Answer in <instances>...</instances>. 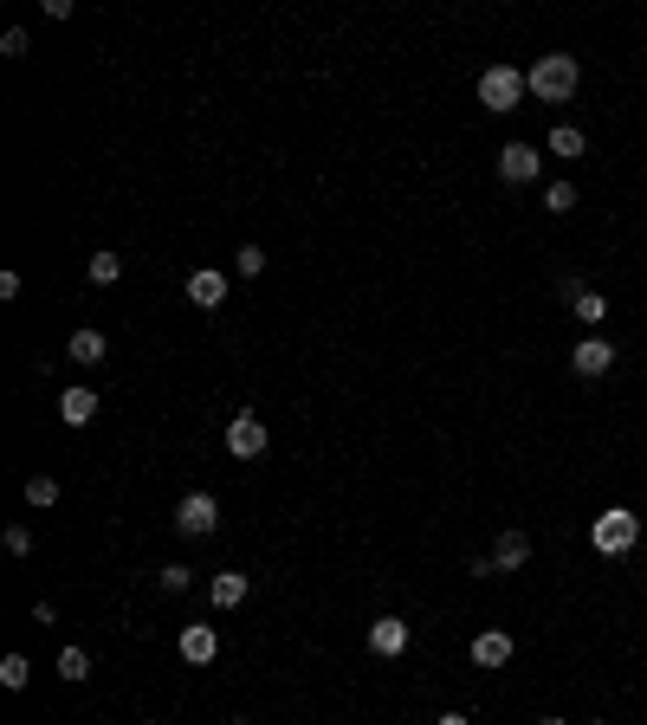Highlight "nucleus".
Segmentation results:
<instances>
[{"label":"nucleus","mask_w":647,"mask_h":725,"mask_svg":"<svg viewBox=\"0 0 647 725\" xmlns=\"http://www.w3.org/2000/svg\"><path fill=\"white\" fill-rule=\"evenodd\" d=\"M525 85H531V98H538V104H570L576 85H583V65H576L570 52H544V59H531Z\"/></svg>","instance_id":"obj_1"},{"label":"nucleus","mask_w":647,"mask_h":725,"mask_svg":"<svg viewBox=\"0 0 647 725\" xmlns=\"http://www.w3.org/2000/svg\"><path fill=\"white\" fill-rule=\"evenodd\" d=\"M589 544H596L602 557H628L641 544V518L628 512V505H609V512H596V525H589Z\"/></svg>","instance_id":"obj_2"},{"label":"nucleus","mask_w":647,"mask_h":725,"mask_svg":"<svg viewBox=\"0 0 647 725\" xmlns=\"http://www.w3.org/2000/svg\"><path fill=\"white\" fill-rule=\"evenodd\" d=\"M525 72H518V65H486V72H479V104H486V111H518V98H525Z\"/></svg>","instance_id":"obj_3"},{"label":"nucleus","mask_w":647,"mask_h":725,"mask_svg":"<svg viewBox=\"0 0 647 725\" xmlns=\"http://www.w3.org/2000/svg\"><path fill=\"white\" fill-rule=\"evenodd\" d=\"M266 447H272L266 421H259L253 408H240V415L227 421V454H233V460H259V454H266Z\"/></svg>","instance_id":"obj_4"},{"label":"nucleus","mask_w":647,"mask_h":725,"mask_svg":"<svg viewBox=\"0 0 647 725\" xmlns=\"http://www.w3.org/2000/svg\"><path fill=\"white\" fill-rule=\"evenodd\" d=\"M214 525H220V499L214 492H188V499L175 505V531H182V538H208Z\"/></svg>","instance_id":"obj_5"},{"label":"nucleus","mask_w":647,"mask_h":725,"mask_svg":"<svg viewBox=\"0 0 647 725\" xmlns=\"http://www.w3.org/2000/svg\"><path fill=\"white\" fill-rule=\"evenodd\" d=\"M408 641H415V628H408L402 615H376V622H369V654H376V661H402Z\"/></svg>","instance_id":"obj_6"},{"label":"nucleus","mask_w":647,"mask_h":725,"mask_svg":"<svg viewBox=\"0 0 647 725\" xmlns=\"http://www.w3.org/2000/svg\"><path fill=\"white\" fill-rule=\"evenodd\" d=\"M570 369H576L583 382H602V376L615 369V344H609V337H583V344L570 350Z\"/></svg>","instance_id":"obj_7"},{"label":"nucleus","mask_w":647,"mask_h":725,"mask_svg":"<svg viewBox=\"0 0 647 725\" xmlns=\"http://www.w3.org/2000/svg\"><path fill=\"white\" fill-rule=\"evenodd\" d=\"M538 169H544V156H538L531 143H505V149H499V175H505V182L525 188V182H538Z\"/></svg>","instance_id":"obj_8"},{"label":"nucleus","mask_w":647,"mask_h":725,"mask_svg":"<svg viewBox=\"0 0 647 725\" xmlns=\"http://www.w3.org/2000/svg\"><path fill=\"white\" fill-rule=\"evenodd\" d=\"M512 654H518V641L505 635V628H479V635H473V667H486V674H492V667H505Z\"/></svg>","instance_id":"obj_9"},{"label":"nucleus","mask_w":647,"mask_h":725,"mask_svg":"<svg viewBox=\"0 0 647 725\" xmlns=\"http://www.w3.org/2000/svg\"><path fill=\"white\" fill-rule=\"evenodd\" d=\"M175 648H182V661H188V667H208L214 654H220V635H214V622H188Z\"/></svg>","instance_id":"obj_10"},{"label":"nucleus","mask_w":647,"mask_h":725,"mask_svg":"<svg viewBox=\"0 0 647 725\" xmlns=\"http://www.w3.org/2000/svg\"><path fill=\"white\" fill-rule=\"evenodd\" d=\"M188 298H195L201 311H220V305H227V272H214V266L188 272Z\"/></svg>","instance_id":"obj_11"},{"label":"nucleus","mask_w":647,"mask_h":725,"mask_svg":"<svg viewBox=\"0 0 647 725\" xmlns=\"http://www.w3.org/2000/svg\"><path fill=\"white\" fill-rule=\"evenodd\" d=\"M59 421L65 428H91V421H98V395L91 389H65L59 395Z\"/></svg>","instance_id":"obj_12"},{"label":"nucleus","mask_w":647,"mask_h":725,"mask_svg":"<svg viewBox=\"0 0 647 725\" xmlns=\"http://www.w3.org/2000/svg\"><path fill=\"white\" fill-rule=\"evenodd\" d=\"M570 318L583 324L589 337H602V324H609V298H602L596 285H589V292H583V298H576V305H570Z\"/></svg>","instance_id":"obj_13"},{"label":"nucleus","mask_w":647,"mask_h":725,"mask_svg":"<svg viewBox=\"0 0 647 725\" xmlns=\"http://www.w3.org/2000/svg\"><path fill=\"white\" fill-rule=\"evenodd\" d=\"M492 564H499V570H525V564H531V538H525V531H499V544H492Z\"/></svg>","instance_id":"obj_14"},{"label":"nucleus","mask_w":647,"mask_h":725,"mask_svg":"<svg viewBox=\"0 0 647 725\" xmlns=\"http://www.w3.org/2000/svg\"><path fill=\"white\" fill-rule=\"evenodd\" d=\"M208 603L214 609H240L246 603V570H220V577L208 583Z\"/></svg>","instance_id":"obj_15"},{"label":"nucleus","mask_w":647,"mask_h":725,"mask_svg":"<svg viewBox=\"0 0 647 725\" xmlns=\"http://www.w3.org/2000/svg\"><path fill=\"white\" fill-rule=\"evenodd\" d=\"M550 156H583V149H589V136L583 130H576V123H550Z\"/></svg>","instance_id":"obj_16"},{"label":"nucleus","mask_w":647,"mask_h":725,"mask_svg":"<svg viewBox=\"0 0 647 725\" xmlns=\"http://www.w3.org/2000/svg\"><path fill=\"white\" fill-rule=\"evenodd\" d=\"M72 363H104L110 357V344H104V331H72Z\"/></svg>","instance_id":"obj_17"},{"label":"nucleus","mask_w":647,"mask_h":725,"mask_svg":"<svg viewBox=\"0 0 647 725\" xmlns=\"http://www.w3.org/2000/svg\"><path fill=\"white\" fill-rule=\"evenodd\" d=\"M26 505H33V512H52V505H59V480H52V473H33V480H26Z\"/></svg>","instance_id":"obj_18"},{"label":"nucleus","mask_w":647,"mask_h":725,"mask_svg":"<svg viewBox=\"0 0 647 725\" xmlns=\"http://www.w3.org/2000/svg\"><path fill=\"white\" fill-rule=\"evenodd\" d=\"M59 680H91V654L85 648H59Z\"/></svg>","instance_id":"obj_19"},{"label":"nucleus","mask_w":647,"mask_h":725,"mask_svg":"<svg viewBox=\"0 0 647 725\" xmlns=\"http://www.w3.org/2000/svg\"><path fill=\"white\" fill-rule=\"evenodd\" d=\"M26 680H33V667H26V654H7V661H0V687H7V693H20Z\"/></svg>","instance_id":"obj_20"},{"label":"nucleus","mask_w":647,"mask_h":725,"mask_svg":"<svg viewBox=\"0 0 647 725\" xmlns=\"http://www.w3.org/2000/svg\"><path fill=\"white\" fill-rule=\"evenodd\" d=\"M123 279V259L117 253H91V285H117Z\"/></svg>","instance_id":"obj_21"},{"label":"nucleus","mask_w":647,"mask_h":725,"mask_svg":"<svg viewBox=\"0 0 647 725\" xmlns=\"http://www.w3.org/2000/svg\"><path fill=\"white\" fill-rule=\"evenodd\" d=\"M233 272H240V279H259V272H266V253H259V246L246 240L240 253H233Z\"/></svg>","instance_id":"obj_22"},{"label":"nucleus","mask_w":647,"mask_h":725,"mask_svg":"<svg viewBox=\"0 0 647 725\" xmlns=\"http://www.w3.org/2000/svg\"><path fill=\"white\" fill-rule=\"evenodd\" d=\"M544 208H550V214H570V208H576V182H550V188H544Z\"/></svg>","instance_id":"obj_23"},{"label":"nucleus","mask_w":647,"mask_h":725,"mask_svg":"<svg viewBox=\"0 0 647 725\" xmlns=\"http://www.w3.org/2000/svg\"><path fill=\"white\" fill-rule=\"evenodd\" d=\"M26 46H33L26 26H7V33H0V52H7V59H26Z\"/></svg>","instance_id":"obj_24"},{"label":"nucleus","mask_w":647,"mask_h":725,"mask_svg":"<svg viewBox=\"0 0 647 725\" xmlns=\"http://www.w3.org/2000/svg\"><path fill=\"white\" fill-rule=\"evenodd\" d=\"M0 544H7V557H26V551H33V531H26V525H7V538H0Z\"/></svg>","instance_id":"obj_25"},{"label":"nucleus","mask_w":647,"mask_h":725,"mask_svg":"<svg viewBox=\"0 0 647 725\" xmlns=\"http://www.w3.org/2000/svg\"><path fill=\"white\" fill-rule=\"evenodd\" d=\"M156 583H162L169 596H182V590H188V564H162V577H156Z\"/></svg>","instance_id":"obj_26"},{"label":"nucleus","mask_w":647,"mask_h":725,"mask_svg":"<svg viewBox=\"0 0 647 725\" xmlns=\"http://www.w3.org/2000/svg\"><path fill=\"white\" fill-rule=\"evenodd\" d=\"M434 725H473V719H466V713H440Z\"/></svg>","instance_id":"obj_27"},{"label":"nucleus","mask_w":647,"mask_h":725,"mask_svg":"<svg viewBox=\"0 0 647 725\" xmlns=\"http://www.w3.org/2000/svg\"><path fill=\"white\" fill-rule=\"evenodd\" d=\"M538 725H570V719H538Z\"/></svg>","instance_id":"obj_28"},{"label":"nucleus","mask_w":647,"mask_h":725,"mask_svg":"<svg viewBox=\"0 0 647 725\" xmlns=\"http://www.w3.org/2000/svg\"><path fill=\"white\" fill-rule=\"evenodd\" d=\"M233 725H253V719H233Z\"/></svg>","instance_id":"obj_29"},{"label":"nucleus","mask_w":647,"mask_h":725,"mask_svg":"<svg viewBox=\"0 0 647 725\" xmlns=\"http://www.w3.org/2000/svg\"><path fill=\"white\" fill-rule=\"evenodd\" d=\"M589 725H609V719H589Z\"/></svg>","instance_id":"obj_30"}]
</instances>
